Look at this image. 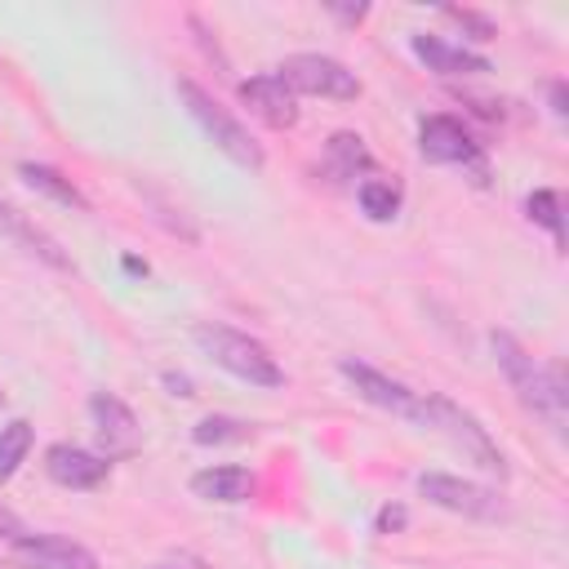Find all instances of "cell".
I'll list each match as a JSON object with an SVG mask.
<instances>
[{
    "mask_svg": "<svg viewBox=\"0 0 569 569\" xmlns=\"http://www.w3.org/2000/svg\"><path fill=\"white\" fill-rule=\"evenodd\" d=\"M422 427H436V431H445L467 458H476L485 471H493L498 480L507 476V458H502V449L489 440V431L467 413V409H458L453 400H445V396H436V391H427V418H422Z\"/></svg>",
    "mask_w": 569,
    "mask_h": 569,
    "instance_id": "5b68a950",
    "label": "cell"
},
{
    "mask_svg": "<svg viewBox=\"0 0 569 569\" xmlns=\"http://www.w3.org/2000/svg\"><path fill=\"white\" fill-rule=\"evenodd\" d=\"M418 151L431 164H480L485 151L458 116H422L418 120Z\"/></svg>",
    "mask_w": 569,
    "mask_h": 569,
    "instance_id": "ba28073f",
    "label": "cell"
},
{
    "mask_svg": "<svg viewBox=\"0 0 569 569\" xmlns=\"http://www.w3.org/2000/svg\"><path fill=\"white\" fill-rule=\"evenodd\" d=\"M338 373H342V378L356 387V396H365L369 405H378V409H387V413H396V418H409V422H422V418H427V396L413 391V387H405V382H396V378H387L382 369L342 356V360H338Z\"/></svg>",
    "mask_w": 569,
    "mask_h": 569,
    "instance_id": "8992f818",
    "label": "cell"
},
{
    "mask_svg": "<svg viewBox=\"0 0 569 569\" xmlns=\"http://www.w3.org/2000/svg\"><path fill=\"white\" fill-rule=\"evenodd\" d=\"M44 471H49V480L62 485V489H98V485H107L111 462H107L102 453H89V449H80V445L58 440V445L44 449Z\"/></svg>",
    "mask_w": 569,
    "mask_h": 569,
    "instance_id": "8fae6325",
    "label": "cell"
},
{
    "mask_svg": "<svg viewBox=\"0 0 569 569\" xmlns=\"http://www.w3.org/2000/svg\"><path fill=\"white\" fill-rule=\"evenodd\" d=\"M276 80L289 93H311V98H333V102H351L360 98V80L356 71H347L338 58L329 53H289L276 67Z\"/></svg>",
    "mask_w": 569,
    "mask_h": 569,
    "instance_id": "277c9868",
    "label": "cell"
},
{
    "mask_svg": "<svg viewBox=\"0 0 569 569\" xmlns=\"http://www.w3.org/2000/svg\"><path fill=\"white\" fill-rule=\"evenodd\" d=\"M240 102H244L267 129H293V124H298V102H293V93L276 80V71H271V76H249V80L240 84Z\"/></svg>",
    "mask_w": 569,
    "mask_h": 569,
    "instance_id": "7c38bea8",
    "label": "cell"
},
{
    "mask_svg": "<svg viewBox=\"0 0 569 569\" xmlns=\"http://www.w3.org/2000/svg\"><path fill=\"white\" fill-rule=\"evenodd\" d=\"M325 151H329V164H333L338 178H351V173L369 169V151H365V142L356 133H333L325 142Z\"/></svg>",
    "mask_w": 569,
    "mask_h": 569,
    "instance_id": "44dd1931",
    "label": "cell"
},
{
    "mask_svg": "<svg viewBox=\"0 0 569 569\" xmlns=\"http://www.w3.org/2000/svg\"><path fill=\"white\" fill-rule=\"evenodd\" d=\"M191 338L218 369H227V373H236V378H244L253 387H284V369L276 365V356L258 338H249V333H240L231 325H209V320L196 325Z\"/></svg>",
    "mask_w": 569,
    "mask_h": 569,
    "instance_id": "7a4b0ae2",
    "label": "cell"
},
{
    "mask_svg": "<svg viewBox=\"0 0 569 569\" xmlns=\"http://www.w3.org/2000/svg\"><path fill=\"white\" fill-rule=\"evenodd\" d=\"M356 200H360V209H365L373 222H387V218H396V209H400V187H396L391 178H365V182L356 187Z\"/></svg>",
    "mask_w": 569,
    "mask_h": 569,
    "instance_id": "ac0fdd59",
    "label": "cell"
},
{
    "mask_svg": "<svg viewBox=\"0 0 569 569\" xmlns=\"http://www.w3.org/2000/svg\"><path fill=\"white\" fill-rule=\"evenodd\" d=\"M151 569H182V565H151Z\"/></svg>",
    "mask_w": 569,
    "mask_h": 569,
    "instance_id": "f1b7e54d",
    "label": "cell"
},
{
    "mask_svg": "<svg viewBox=\"0 0 569 569\" xmlns=\"http://www.w3.org/2000/svg\"><path fill=\"white\" fill-rule=\"evenodd\" d=\"M0 405H4V391H0Z\"/></svg>",
    "mask_w": 569,
    "mask_h": 569,
    "instance_id": "f546056e",
    "label": "cell"
},
{
    "mask_svg": "<svg viewBox=\"0 0 569 569\" xmlns=\"http://www.w3.org/2000/svg\"><path fill=\"white\" fill-rule=\"evenodd\" d=\"M409 49H413L418 62H427V71H440V76H485V71H493L489 58H480L462 44H449L440 36H427V31H418L409 40Z\"/></svg>",
    "mask_w": 569,
    "mask_h": 569,
    "instance_id": "5bb4252c",
    "label": "cell"
},
{
    "mask_svg": "<svg viewBox=\"0 0 569 569\" xmlns=\"http://www.w3.org/2000/svg\"><path fill=\"white\" fill-rule=\"evenodd\" d=\"M18 173H22V182L31 187V191H40V196H49L53 204H67V209H80V213H89V200H84V191L67 178V173H58L53 164H36V160H22L18 164Z\"/></svg>",
    "mask_w": 569,
    "mask_h": 569,
    "instance_id": "2e32d148",
    "label": "cell"
},
{
    "mask_svg": "<svg viewBox=\"0 0 569 569\" xmlns=\"http://www.w3.org/2000/svg\"><path fill=\"white\" fill-rule=\"evenodd\" d=\"M489 347H493V360H498V369L507 373L511 391L520 396V405L533 409V413H542V418H551V422H560L565 400H569V391H565V369H560V365H538V360H533L511 333H502V329L489 333Z\"/></svg>",
    "mask_w": 569,
    "mask_h": 569,
    "instance_id": "6da1fadb",
    "label": "cell"
},
{
    "mask_svg": "<svg viewBox=\"0 0 569 569\" xmlns=\"http://www.w3.org/2000/svg\"><path fill=\"white\" fill-rule=\"evenodd\" d=\"M525 213H529V222L547 227L556 244H565V200H560V191H529Z\"/></svg>",
    "mask_w": 569,
    "mask_h": 569,
    "instance_id": "ffe728a7",
    "label": "cell"
},
{
    "mask_svg": "<svg viewBox=\"0 0 569 569\" xmlns=\"http://www.w3.org/2000/svg\"><path fill=\"white\" fill-rule=\"evenodd\" d=\"M31 440H36V427L27 418H13V422L0 427V480H13L18 476V467L31 453Z\"/></svg>",
    "mask_w": 569,
    "mask_h": 569,
    "instance_id": "e0dca14e",
    "label": "cell"
},
{
    "mask_svg": "<svg viewBox=\"0 0 569 569\" xmlns=\"http://www.w3.org/2000/svg\"><path fill=\"white\" fill-rule=\"evenodd\" d=\"M418 493L453 516H471V520H498L507 507L493 489L476 485V480H462V476H449V471H418Z\"/></svg>",
    "mask_w": 569,
    "mask_h": 569,
    "instance_id": "52a82bcc",
    "label": "cell"
},
{
    "mask_svg": "<svg viewBox=\"0 0 569 569\" xmlns=\"http://www.w3.org/2000/svg\"><path fill=\"white\" fill-rule=\"evenodd\" d=\"M89 418H93V431H98V445H102V458H129L138 453L142 445V427L133 418V409L111 396V391H93L89 396Z\"/></svg>",
    "mask_w": 569,
    "mask_h": 569,
    "instance_id": "9c48e42d",
    "label": "cell"
},
{
    "mask_svg": "<svg viewBox=\"0 0 569 569\" xmlns=\"http://www.w3.org/2000/svg\"><path fill=\"white\" fill-rule=\"evenodd\" d=\"M253 489H258L253 471H249V467H236V462L204 467V471L191 476V493L204 498V502H227V507H236V502H249Z\"/></svg>",
    "mask_w": 569,
    "mask_h": 569,
    "instance_id": "9a60e30c",
    "label": "cell"
},
{
    "mask_svg": "<svg viewBox=\"0 0 569 569\" xmlns=\"http://www.w3.org/2000/svg\"><path fill=\"white\" fill-rule=\"evenodd\" d=\"M0 231L13 240V244H22L31 258H40L44 267H53V271H71V258L62 253V244L36 222V218H27L18 204H9V200H0Z\"/></svg>",
    "mask_w": 569,
    "mask_h": 569,
    "instance_id": "4fadbf2b",
    "label": "cell"
},
{
    "mask_svg": "<svg viewBox=\"0 0 569 569\" xmlns=\"http://www.w3.org/2000/svg\"><path fill=\"white\" fill-rule=\"evenodd\" d=\"M22 533H27V525L18 520V511H9V507L0 502V538L13 542V538H22Z\"/></svg>",
    "mask_w": 569,
    "mask_h": 569,
    "instance_id": "cb8c5ba5",
    "label": "cell"
},
{
    "mask_svg": "<svg viewBox=\"0 0 569 569\" xmlns=\"http://www.w3.org/2000/svg\"><path fill=\"white\" fill-rule=\"evenodd\" d=\"M191 440L196 445H240V440H253V427L240 418H227V413H209L191 427Z\"/></svg>",
    "mask_w": 569,
    "mask_h": 569,
    "instance_id": "d6986e66",
    "label": "cell"
},
{
    "mask_svg": "<svg viewBox=\"0 0 569 569\" xmlns=\"http://www.w3.org/2000/svg\"><path fill=\"white\" fill-rule=\"evenodd\" d=\"M173 89H178V98L187 102L191 120L209 133V142H213L227 160H236L240 169H262V160H267V156H262V147L253 142V133H249V129H244L227 107H218V102H213V93H204V89H200L196 80H187V76H182Z\"/></svg>",
    "mask_w": 569,
    "mask_h": 569,
    "instance_id": "3957f363",
    "label": "cell"
},
{
    "mask_svg": "<svg viewBox=\"0 0 569 569\" xmlns=\"http://www.w3.org/2000/svg\"><path fill=\"white\" fill-rule=\"evenodd\" d=\"M551 111H556L560 120H565V111H569V107H565V84H560V80L551 84Z\"/></svg>",
    "mask_w": 569,
    "mask_h": 569,
    "instance_id": "4316f807",
    "label": "cell"
},
{
    "mask_svg": "<svg viewBox=\"0 0 569 569\" xmlns=\"http://www.w3.org/2000/svg\"><path fill=\"white\" fill-rule=\"evenodd\" d=\"M124 271H129V276H147V262H142V258H133V253H129V258H124Z\"/></svg>",
    "mask_w": 569,
    "mask_h": 569,
    "instance_id": "83f0119b",
    "label": "cell"
},
{
    "mask_svg": "<svg viewBox=\"0 0 569 569\" xmlns=\"http://www.w3.org/2000/svg\"><path fill=\"white\" fill-rule=\"evenodd\" d=\"M13 556L27 565V569H98V556L76 542V538H62V533H22L9 542Z\"/></svg>",
    "mask_w": 569,
    "mask_h": 569,
    "instance_id": "30bf717a",
    "label": "cell"
},
{
    "mask_svg": "<svg viewBox=\"0 0 569 569\" xmlns=\"http://www.w3.org/2000/svg\"><path fill=\"white\" fill-rule=\"evenodd\" d=\"M164 387H169L173 396H196V391H191V378H187V373H164Z\"/></svg>",
    "mask_w": 569,
    "mask_h": 569,
    "instance_id": "484cf974",
    "label": "cell"
},
{
    "mask_svg": "<svg viewBox=\"0 0 569 569\" xmlns=\"http://www.w3.org/2000/svg\"><path fill=\"white\" fill-rule=\"evenodd\" d=\"M329 13H333V18H342V22H365L369 4H338V0H329Z\"/></svg>",
    "mask_w": 569,
    "mask_h": 569,
    "instance_id": "d4e9b609",
    "label": "cell"
},
{
    "mask_svg": "<svg viewBox=\"0 0 569 569\" xmlns=\"http://www.w3.org/2000/svg\"><path fill=\"white\" fill-rule=\"evenodd\" d=\"M405 525H409V511H405L400 502H387V507L373 516V529H378V533H400Z\"/></svg>",
    "mask_w": 569,
    "mask_h": 569,
    "instance_id": "603a6c76",
    "label": "cell"
},
{
    "mask_svg": "<svg viewBox=\"0 0 569 569\" xmlns=\"http://www.w3.org/2000/svg\"><path fill=\"white\" fill-rule=\"evenodd\" d=\"M445 18H453L462 31H471V40H493V36H498L493 18H485V13H476V9H458V4H445Z\"/></svg>",
    "mask_w": 569,
    "mask_h": 569,
    "instance_id": "7402d4cb",
    "label": "cell"
}]
</instances>
